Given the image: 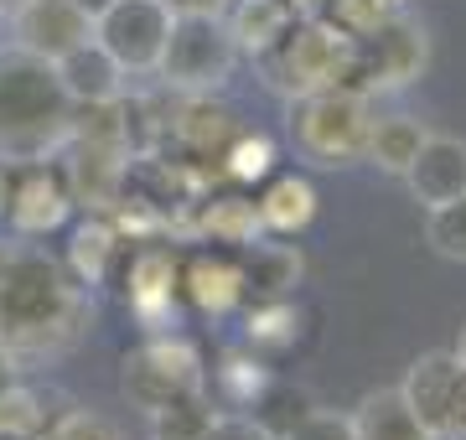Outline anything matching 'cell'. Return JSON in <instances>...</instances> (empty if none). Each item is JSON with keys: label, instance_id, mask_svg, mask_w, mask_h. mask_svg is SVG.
I'll return each mask as SVG.
<instances>
[{"label": "cell", "instance_id": "1", "mask_svg": "<svg viewBox=\"0 0 466 440\" xmlns=\"http://www.w3.org/2000/svg\"><path fill=\"white\" fill-rule=\"evenodd\" d=\"M94 326L88 285L42 244L0 249V347L16 363L73 353Z\"/></svg>", "mask_w": 466, "mask_h": 440}, {"label": "cell", "instance_id": "2", "mask_svg": "<svg viewBox=\"0 0 466 440\" xmlns=\"http://www.w3.org/2000/svg\"><path fill=\"white\" fill-rule=\"evenodd\" d=\"M78 104L67 99L52 63L21 47L0 52V161L5 166H36L52 161L73 140Z\"/></svg>", "mask_w": 466, "mask_h": 440}, {"label": "cell", "instance_id": "3", "mask_svg": "<svg viewBox=\"0 0 466 440\" xmlns=\"http://www.w3.org/2000/svg\"><path fill=\"white\" fill-rule=\"evenodd\" d=\"M373 99L352 94V88H321V94H300L285 99V130L290 145L306 166L337 171L358 166L368 155V135H373Z\"/></svg>", "mask_w": 466, "mask_h": 440}, {"label": "cell", "instance_id": "4", "mask_svg": "<svg viewBox=\"0 0 466 440\" xmlns=\"http://www.w3.org/2000/svg\"><path fill=\"white\" fill-rule=\"evenodd\" d=\"M348 47L352 36L332 26L327 16H296L280 32L275 47L254 57V73L265 78L269 94L280 99H300V94H321V88H342L348 73Z\"/></svg>", "mask_w": 466, "mask_h": 440}, {"label": "cell", "instance_id": "5", "mask_svg": "<svg viewBox=\"0 0 466 440\" xmlns=\"http://www.w3.org/2000/svg\"><path fill=\"white\" fill-rule=\"evenodd\" d=\"M425 68H431V32H425V21H415L400 5V11L383 16L373 32L352 36L342 88L379 99V94H400V88H410L415 78H425Z\"/></svg>", "mask_w": 466, "mask_h": 440}, {"label": "cell", "instance_id": "6", "mask_svg": "<svg viewBox=\"0 0 466 440\" xmlns=\"http://www.w3.org/2000/svg\"><path fill=\"white\" fill-rule=\"evenodd\" d=\"M233 68H238V47L223 16H171L167 47L156 63L171 94H223Z\"/></svg>", "mask_w": 466, "mask_h": 440}, {"label": "cell", "instance_id": "7", "mask_svg": "<svg viewBox=\"0 0 466 440\" xmlns=\"http://www.w3.org/2000/svg\"><path fill=\"white\" fill-rule=\"evenodd\" d=\"M198 389H208V368H202V353L187 337H150L140 347H130L125 363H119V394L146 415Z\"/></svg>", "mask_w": 466, "mask_h": 440}, {"label": "cell", "instance_id": "8", "mask_svg": "<svg viewBox=\"0 0 466 440\" xmlns=\"http://www.w3.org/2000/svg\"><path fill=\"white\" fill-rule=\"evenodd\" d=\"M400 394L431 440H466V363L456 353H420Z\"/></svg>", "mask_w": 466, "mask_h": 440}, {"label": "cell", "instance_id": "9", "mask_svg": "<svg viewBox=\"0 0 466 440\" xmlns=\"http://www.w3.org/2000/svg\"><path fill=\"white\" fill-rule=\"evenodd\" d=\"M171 32V5L167 0H115L99 21H94V42L115 57L125 78H150L161 63Z\"/></svg>", "mask_w": 466, "mask_h": 440}, {"label": "cell", "instance_id": "10", "mask_svg": "<svg viewBox=\"0 0 466 440\" xmlns=\"http://www.w3.org/2000/svg\"><path fill=\"white\" fill-rule=\"evenodd\" d=\"M11 36L21 52H32L42 63H57L63 52H73L78 42L94 36V21L73 5V0H26L11 11Z\"/></svg>", "mask_w": 466, "mask_h": 440}, {"label": "cell", "instance_id": "11", "mask_svg": "<svg viewBox=\"0 0 466 440\" xmlns=\"http://www.w3.org/2000/svg\"><path fill=\"white\" fill-rule=\"evenodd\" d=\"M11 228L21 238H47L52 228H63L67 213H73V192H67L57 161H36V166H21V176L11 182Z\"/></svg>", "mask_w": 466, "mask_h": 440}, {"label": "cell", "instance_id": "12", "mask_svg": "<svg viewBox=\"0 0 466 440\" xmlns=\"http://www.w3.org/2000/svg\"><path fill=\"white\" fill-rule=\"evenodd\" d=\"M244 125L218 94H182V109L167 119V135L182 145V155L192 161H223V151L233 145Z\"/></svg>", "mask_w": 466, "mask_h": 440}, {"label": "cell", "instance_id": "13", "mask_svg": "<svg viewBox=\"0 0 466 440\" xmlns=\"http://www.w3.org/2000/svg\"><path fill=\"white\" fill-rule=\"evenodd\" d=\"M404 182H410V197H415L420 207H441V203L466 197V140L425 135L420 155L410 161V171H404Z\"/></svg>", "mask_w": 466, "mask_h": 440}, {"label": "cell", "instance_id": "14", "mask_svg": "<svg viewBox=\"0 0 466 440\" xmlns=\"http://www.w3.org/2000/svg\"><path fill=\"white\" fill-rule=\"evenodd\" d=\"M238 275H244V301H290L306 275V259H300L296 244H275V238H254L238 249Z\"/></svg>", "mask_w": 466, "mask_h": 440}, {"label": "cell", "instance_id": "15", "mask_svg": "<svg viewBox=\"0 0 466 440\" xmlns=\"http://www.w3.org/2000/svg\"><path fill=\"white\" fill-rule=\"evenodd\" d=\"M171 290H177V255H167V249H140L130 259V311L146 326H156V332L161 326H177Z\"/></svg>", "mask_w": 466, "mask_h": 440}, {"label": "cell", "instance_id": "16", "mask_svg": "<svg viewBox=\"0 0 466 440\" xmlns=\"http://www.w3.org/2000/svg\"><path fill=\"white\" fill-rule=\"evenodd\" d=\"M52 68H57V78H63V88H67L73 104H109V99L125 94V68H119L94 36L78 42L73 52H63Z\"/></svg>", "mask_w": 466, "mask_h": 440}, {"label": "cell", "instance_id": "17", "mask_svg": "<svg viewBox=\"0 0 466 440\" xmlns=\"http://www.w3.org/2000/svg\"><path fill=\"white\" fill-rule=\"evenodd\" d=\"M348 420H352V435L358 440H431V430L415 420V409L404 405L400 389L363 394Z\"/></svg>", "mask_w": 466, "mask_h": 440}, {"label": "cell", "instance_id": "18", "mask_svg": "<svg viewBox=\"0 0 466 440\" xmlns=\"http://www.w3.org/2000/svg\"><path fill=\"white\" fill-rule=\"evenodd\" d=\"M290 21L296 16L285 0H228V11H223V26H228L238 57H259L265 47H275Z\"/></svg>", "mask_w": 466, "mask_h": 440}, {"label": "cell", "instance_id": "19", "mask_svg": "<svg viewBox=\"0 0 466 440\" xmlns=\"http://www.w3.org/2000/svg\"><path fill=\"white\" fill-rule=\"evenodd\" d=\"M192 305L213 311V316H228L233 305L244 301V275H238V259L228 255H192L182 275Z\"/></svg>", "mask_w": 466, "mask_h": 440}, {"label": "cell", "instance_id": "20", "mask_svg": "<svg viewBox=\"0 0 466 440\" xmlns=\"http://www.w3.org/2000/svg\"><path fill=\"white\" fill-rule=\"evenodd\" d=\"M198 218H192V234L213 238V244H233V249H244V244H254V238L265 234V223H259V207L249 203V197H238V192H228V197H202Z\"/></svg>", "mask_w": 466, "mask_h": 440}, {"label": "cell", "instance_id": "21", "mask_svg": "<svg viewBox=\"0 0 466 440\" xmlns=\"http://www.w3.org/2000/svg\"><path fill=\"white\" fill-rule=\"evenodd\" d=\"M259 223H265V234H300L306 223L317 218V186L306 182V176H296V171H285V176H275V182L265 186V197H259Z\"/></svg>", "mask_w": 466, "mask_h": 440}, {"label": "cell", "instance_id": "22", "mask_svg": "<svg viewBox=\"0 0 466 440\" xmlns=\"http://www.w3.org/2000/svg\"><path fill=\"white\" fill-rule=\"evenodd\" d=\"M425 135H431V130H425V119H415V115H379L363 161H373V166L389 171V176H404L410 161L420 155V145H425Z\"/></svg>", "mask_w": 466, "mask_h": 440}, {"label": "cell", "instance_id": "23", "mask_svg": "<svg viewBox=\"0 0 466 440\" xmlns=\"http://www.w3.org/2000/svg\"><path fill=\"white\" fill-rule=\"evenodd\" d=\"M119 228L109 218H88L78 223V234H73V249H67V270L78 275L84 285H99L109 280V265L119 259Z\"/></svg>", "mask_w": 466, "mask_h": 440}, {"label": "cell", "instance_id": "24", "mask_svg": "<svg viewBox=\"0 0 466 440\" xmlns=\"http://www.w3.org/2000/svg\"><path fill=\"white\" fill-rule=\"evenodd\" d=\"M150 440H202V430L213 425V405H208V389L182 394L171 405L150 409Z\"/></svg>", "mask_w": 466, "mask_h": 440}, {"label": "cell", "instance_id": "25", "mask_svg": "<svg viewBox=\"0 0 466 440\" xmlns=\"http://www.w3.org/2000/svg\"><path fill=\"white\" fill-rule=\"evenodd\" d=\"M47 399L36 389H26V384H5L0 389V435H21V440H36L42 430H47Z\"/></svg>", "mask_w": 466, "mask_h": 440}, {"label": "cell", "instance_id": "26", "mask_svg": "<svg viewBox=\"0 0 466 440\" xmlns=\"http://www.w3.org/2000/svg\"><path fill=\"white\" fill-rule=\"evenodd\" d=\"M425 244H431V255L451 259V265H466V197L425 207Z\"/></svg>", "mask_w": 466, "mask_h": 440}, {"label": "cell", "instance_id": "27", "mask_svg": "<svg viewBox=\"0 0 466 440\" xmlns=\"http://www.w3.org/2000/svg\"><path fill=\"white\" fill-rule=\"evenodd\" d=\"M218 166L228 171V182H244V186H249V182H265L269 171H275V145H269L265 135H249V130H238Z\"/></svg>", "mask_w": 466, "mask_h": 440}, {"label": "cell", "instance_id": "28", "mask_svg": "<svg viewBox=\"0 0 466 440\" xmlns=\"http://www.w3.org/2000/svg\"><path fill=\"white\" fill-rule=\"evenodd\" d=\"M280 440H358V435H352V420L342 409H300L280 430Z\"/></svg>", "mask_w": 466, "mask_h": 440}, {"label": "cell", "instance_id": "29", "mask_svg": "<svg viewBox=\"0 0 466 440\" xmlns=\"http://www.w3.org/2000/svg\"><path fill=\"white\" fill-rule=\"evenodd\" d=\"M36 440H119V430L104 415H94V409H67Z\"/></svg>", "mask_w": 466, "mask_h": 440}, {"label": "cell", "instance_id": "30", "mask_svg": "<svg viewBox=\"0 0 466 440\" xmlns=\"http://www.w3.org/2000/svg\"><path fill=\"white\" fill-rule=\"evenodd\" d=\"M400 5H389V0H332L327 5V21L332 26H342L348 36H363V32H373L383 16H394Z\"/></svg>", "mask_w": 466, "mask_h": 440}, {"label": "cell", "instance_id": "31", "mask_svg": "<svg viewBox=\"0 0 466 440\" xmlns=\"http://www.w3.org/2000/svg\"><path fill=\"white\" fill-rule=\"evenodd\" d=\"M218 384H223V394H228L233 405H254L259 394H265V368L259 363H249V357H228L223 368H218Z\"/></svg>", "mask_w": 466, "mask_h": 440}, {"label": "cell", "instance_id": "32", "mask_svg": "<svg viewBox=\"0 0 466 440\" xmlns=\"http://www.w3.org/2000/svg\"><path fill=\"white\" fill-rule=\"evenodd\" d=\"M202 440H280L259 415H213V425L202 430Z\"/></svg>", "mask_w": 466, "mask_h": 440}, {"label": "cell", "instance_id": "33", "mask_svg": "<svg viewBox=\"0 0 466 440\" xmlns=\"http://www.w3.org/2000/svg\"><path fill=\"white\" fill-rule=\"evenodd\" d=\"M171 16H223L228 0H167Z\"/></svg>", "mask_w": 466, "mask_h": 440}, {"label": "cell", "instance_id": "34", "mask_svg": "<svg viewBox=\"0 0 466 440\" xmlns=\"http://www.w3.org/2000/svg\"><path fill=\"white\" fill-rule=\"evenodd\" d=\"M285 5H290V16H327L332 0H285Z\"/></svg>", "mask_w": 466, "mask_h": 440}, {"label": "cell", "instance_id": "35", "mask_svg": "<svg viewBox=\"0 0 466 440\" xmlns=\"http://www.w3.org/2000/svg\"><path fill=\"white\" fill-rule=\"evenodd\" d=\"M11 182H16V166L0 161V218H5V207H11Z\"/></svg>", "mask_w": 466, "mask_h": 440}, {"label": "cell", "instance_id": "36", "mask_svg": "<svg viewBox=\"0 0 466 440\" xmlns=\"http://www.w3.org/2000/svg\"><path fill=\"white\" fill-rule=\"evenodd\" d=\"M16 368H21V363L5 353V347H0V389H5V384H16Z\"/></svg>", "mask_w": 466, "mask_h": 440}, {"label": "cell", "instance_id": "37", "mask_svg": "<svg viewBox=\"0 0 466 440\" xmlns=\"http://www.w3.org/2000/svg\"><path fill=\"white\" fill-rule=\"evenodd\" d=\"M73 5H78V11H84L88 21H99L104 11H109V5H115V0H73Z\"/></svg>", "mask_w": 466, "mask_h": 440}, {"label": "cell", "instance_id": "38", "mask_svg": "<svg viewBox=\"0 0 466 440\" xmlns=\"http://www.w3.org/2000/svg\"><path fill=\"white\" fill-rule=\"evenodd\" d=\"M451 353H456V357L466 363V322H461V337H456V347H451Z\"/></svg>", "mask_w": 466, "mask_h": 440}, {"label": "cell", "instance_id": "39", "mask_svg": "<svg viewBox=\"0 0 466 440\" xmlns=\"http://www.w3.org/2000/svg\"><path fill=\"white\" fill-rule=\"evenodd\" d=\"M16 5H26V0H0V16H11Z\"/></svg>", "mask_w": 466, "mask_h": 440}, {"label": "cell", "instance_id": "40", "mask_svg": "<svg viewBox=\"0 0 466 440\" xmlns=\"http://www.w3.org/2000/svg\"><path fill=\"white\" fill-rule=\"evenodd\" d=\"M0 440H21V435H0Z\"/></svg>", "mask_w": 466, "mask_h": 440}, {"label": "cell", "instance_id": "41", "mask_svg": "<svg viewBox=\"0 0 466 440\" xmlns=\"http://www.w3.org/2000/svg\"><path fill=\"white\" fill-rule=\"evenodd\" d=\"M389 5H404V0H389Z\"/></svg>", "mask_w": 466, "mask_h": 440}, {"label": "cell", "instance_id": "42", "mask_svg": "<svg viewBox=\"0 0 466 440\" xmlns=\"http://www.w3.org/2000/svg\"><path fill=\"white\" fill-rule=\"evenodd\" d=\"M0 21H5V16H0Z\"/></svg>", "mask_w": 466, "mask_h": 440}]
</instances>
